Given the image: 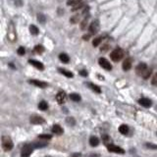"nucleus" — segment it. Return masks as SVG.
<instances>
[{
	"instance_id": "nucleus-1",
	"label": "nucleus",
	"mask_w": 157,
	"mask_h": 157,
	"mask_svg": "<svg viewBox=\"0 0 157 157\" xmlns=\"http://www.w3.org/2000/svg\"><path fill=\"white\" fill-rule=\"evenodd\" d=\"M151 72H152L151 69H148L145 63H139L136 67V73L138 76H141L144 80H147L149 78V76L151 75Z\"/></svg>"
},
{
	"instance_id": "nucleus-2",
	"label": "nucleus",
	"mask_w": 157,
	"mask_h": 157,
	"mask_svg": "<svg viewBox=\"0 0 157 157\" xmlns=\"http://www.w3.org/2000/svg\"><path fill=\"white\" fill-rule=\"evenodd\" d=\"M1 145H2V148H3L4 151H10V150H12V148L14 146L11 137H8V136H3L2 137Z\"/></svg>"
},
{
	"instance_id": "nucleus-3",
	"label": "nucleus",
	"mask_w": 157,
	"mask_h": 157,
	"mask_svg": "<svg viewBox=\"0 0 157 157\" xmlns=\"http://www.w3.org/2000/svg\"><path fill=\"white\" fill-rule=\"evenodd\" d=\"M123 56H124V52L121 48H116V49H114L111 54H110V57H111V59L112 61L114 62H118L120 61L122 58H123Z\"/></svg>"
},
{
	"instance_id": "nucleus-4",
	"label": "nucleus",
	"mask_w": 157,
	"mask_h": 157,
	"mask_svg": "<svg viewBox=\"0 0 157 157\" xmlns=\"http://www.w3.org/2000/svg\"><path fill=\"white\" fill-rule=\"evenodd\" d=\"M33 150H34V147L32 146L31 143H27V144H25L22 148V152H21V156L22 157H28L32 153H33Z\"/></svg>"
},
{
	"instance_id": "nucleus-5",
	"label": "nucleus",
	"mask_w": 157,
	"mask_h": 157,
	"mask_svg": "<svg viewBox=\"0 0 157 157\" xmlns=\"http://www.w3.org/2000/svg\"><path fill=\"white\" fill-rule=\"evenodd\" d=\"M98 63H99V66L102 67V68H103L104 70H106V71H111V70H112V65L110 64V62H109L107 59L103 58V57L99 58Z\"/></svg>"
},
{
	"instance_id": "nucleus-6",
	"label": "nucleus",
	"mask_w": 157,
	"mask_h": 157,
	"mask_svg": "<svg viewBox=\"0 0 157 157\" xmlns=\"http://www.w3.org/2000/svg\"><path fill=\"white\" fill-rule=\"evenodd\" d=\"M107 149L109 152H114V153H119V154H124L125 153V150L120 147V146H117L115 144H108L107 145Z\"/></svg>"
},
{
	"instance_id": "nucleus-7",
	"label": "nucleus",
	"mask_w": 157,
	"mask_h": 157,
	"mask_svg": "<svg viewBox=\"0 0 157 157\" xmlns=\"http://www.w3.org/2000/svg\"><path fill=\"white\" fill-rule=\"evenodd\" d=\"M89 31L90 34H95L99 31V22H98V20H94V21L89 25Z\"/></svg>"
},
{
	"instance_id": "nucleus-8",
	"label": "nucleus",
	"mask_w": 157,
	"mask_h": 157,
	"mask_svg": "<svg viewBox=\"0 0 157 157\" xmlns=\"http://www.w3.org/2000/svg\"><path fill=\"white\" fill-rule=\"evenodd\" d=\"M28 82L35 85L37 88H40V89H45L48 87V83L45 82H41V81H37V80H28Z\"/></svg>"
},
{
	"instance_id": "nucleus-9",
	"label": "nucleus",
	"mask_w": 157,
	"mask_h": 157,
	"mask_svg": "<svg viewBox=\"0 0 157 157\" xmlns=\"http://www.w3.org/2000/svg\"><path fill=\"white\" fill-rule=\"evenodd\" d=\"M8 37L11 41H14L16 39V33H15V27H14L13 23H10V26L8 27Z\"/></svg>"
},
{
	"instance_id": "nucleus-10",
	"label": "nucleus",
	"mask_w": 157,
	"mask_h": 157,
	"mask_svg": "<svg viewBox=\"0 0 157 157\" xmlns=\"http://www.w3.org/2000/svg\"><path fill=\"white\" fill-rule=\"evenodd\" d=\"M66 98H67V95H66L65 91H59L58 93L56 94V100H57V102H58L59 104L65 103Z\"/></svg>"
},
{
	"instance_id": "nucleus-11",
	"label": "nucleus",
	"mask_w": 157,
	"mask_h": 157,
	"mask_svg": "<svg viewBox=\"0 0 157 157\" xmlns=\"http://www.w3.org/2000/svg\"><path fill=\"white\" fill-rule=\"evenodd\" d=\"M132 65H133V59L132 58H126L122 64V68L124 71H129V70H131Z\"/></svg>"
},
{
	"instance_id": "nucleus-12",
	"label": "nucleus",
	"mask_w": 157,
	"mask_h": 157,
	"mask_svg": "<svg viewBox=\"0 0 157 157\" xmlns=\"http://www.w3.org/2000/svg\"><path fill=\"white\" fill-rule=\"evenodd\" d=\"M30 121H31L32 124H34V125L43 124V123L45 122V120H44L43 118L40 117V116H37V115H34V116H32L31 119H30Z\"/></svg>"
},
{
	"instance_id": "nucleus-13",
	"label": "nucleus",
	"mask_w": 157,
	"mask_h": 157,
	"mask_svg": "<svg viewBox=\"0 0 157 157\" xmlns=\"http://www.w3.org/2000/svg\"><path fill=\"white\" fill-rule=\"evenodd\" d=\"M138 103H139L141 106L145 107V108H149V107H151V105H152V102H151L150 99L145 98V97L140 98L139 100H138Z\"/></svg>"
},
{
	"instance_id": "nucleus-14",
	"label": "nucleus",
	"mask_w": 157,
	"mask_h": 157,
	"mask_svg": "<svg viewBox=\"0 0 157 157\" xmlns=\"http://www.w3.org/2000/svg\"><path fill=\"white\" fill-rule=\"evenodd\" d=\"M28 63H30L31 65H33L34 67H35L36 69L40 70V71H42V70L44 69V66H43V64H42L41 62H39V61H37V60H34V59H31V60H28Z\"/></svg>"
},
{
	"instance_id": "nucleus-15",
	"label": "nucleus",
	"mask_w": 157,
	"mask_h": 157,
	"mask_svg": "<svg viewBox=\"0 0 157 157\" xmlns=\"http://www.w3.org/2000/svg\"><path fill=\"white\" fill-rule=\"evenodd\" d=\"M51 132L53 134H56V135H62L64 130H63V128L60 126V125H53L52 127V129H51Z\"/></svg>"
},
{
	"instance_id": "nucleus-16",
	"label": "nucleus",
	"mask_w": 157,
	"mask_h": 157,
	"mask_svg": "<svg viewBox=\"0 0 157 157\" xmlns=\"http://www.w3.org/2000/svg\"><path fill=\"white\" fill-rule=\"evenodd\" d=\"M31 144L34 148H42L47 146V141H34Z\"/></svg>"
},
{
	"instance_id": "nucleus-17",
	"label": "nucleus",
	"mask_w": 157,
	"mask_h": 157,
	"mask_svg": "<svg viewBox=\"0 0 157 157\" xmlns=\"http://www.w3.org/2000/svg\"><path fill=\"white\" fill-rule=\"evenodd\" d=\"M58 71H59V73H60V74L64 75V76L67 77V78H73V77H74V74H73L72 72H71V71H68V70H66V69L59 68Z\"/></svg>"
},
{
	"instance_id": "nucleus-18",
	"label": "nucleus",
	"mask_w": 157,
	"mask_h": 157,
	"mask_svg": "<svg viewBox=\"0 0 157 157\" xmlns=\"http://www.w3.org/2000/svg\"><path fill=\"white\" fill-rule=\"evenodd\" d=\"M89 144L91 145V146H97L98 144H99V139H98V137H94V136H92V137H89Z\"/></svg>"
},
{
	"instance_id": "nucleus-19",
	"label": "nucleus",
	"mask_w": 157,
	"mask_h": 157,
	"mask_svg": "<svg viewBox=\"0 0 157 157\" xmlns=\"http://www.w3.org/2000/svg\"><path fill=\"white\" fill-rule=\"evenodd\" d=\"M88 85H89V89H91L93 91H95V92H97V93H100V92H101L100 88H99L98 85L94 84L93 82H88Z\"/></svg>"
},
{
	"instance_id": "nucleus-20",
	"label": "nucleus",
	"mask_w": 157,
	"mask_h": 157,
	"mask_svg": "<svg viewBox=\"0 0 157 157\" xmlns=\"http://www.w3.org/2000/svg\"><path fill=\"white\" fill-rule=\"evenodd\" d=\"M130 129H129V127H128L127 125H121L119 127V132L122 134V135H127L128 133H129Z\"/></svg>"
},
{
	"instance_id": "nucleus-21",
	"label": "nucleus",
	"mask_w": 157,
	"mask_h": 157,
	"mask_svg": "<svg viewBox=\"0 0 157 157\" xmlns=\"http://www.w3.org/2000/svg\"><path fill=\"white\" fill-rule=\"evenodd\" d=\"M59 59H60L63 63H69L70 57H69V55H67L66 53H60V54H59Z\"/></svg>"
},
{
	"instance_id": "nucleus-22",
	"label": "nucleus",
	"mask_w": 157,
	"mask_h": 157,
	"mask_svg": "<svg viewBox=\"0 0 157 157\" xmlns=\"http://www.w3.org/2000/svg\"><path fill=\"white\" fill-rule=\"evenodd\" d=\"M70 98H71V100H73V101H75V102H79V101H81V95L80 94H78V93H71L70 94Z\"/></svg>"
},
{
	"instance_id": "nucleus-23",
	"label": "nucleus",
	"mask_w": 157,
	"mask_h": 157,
	"mask_svg": "<svg viewBox=\"0 0 157 157\" xmlns=\"http://www.w3.org/2000/svg\"><path fill=\"white\" fill-rule=\"evenodd\" d=\"M30 32H31V34H34V35H37V34H39V31H38L37 27H36V26H34V25L30 26Z\"/></svg>"
},
{
	"instance_id": "nucleus-24",
	"label": "nucleus",
	"mask_w": 157,
	"mask_h": 157,
	"mask_svg": "<svg viewBox=\"0 0 157 157\" xmlns=\"http://www.w3.org/2000/svg\"><path fill=\"white\" fill-rule=\"evenodd\" d=\"M102 40H103V37H102V36H98V37L94 38V39H93V41H92V45H93L94 47L98 46L99 44H100V42H101Z\"/></svg>"
},
{
	"instance_id": "nucleus-25",
	"label": "nucleus",
	"mask_w": 157,
	"mask_h": 157,
	"mask_svg": "<svg viewBox=\"0 0 157 157\" xmlns=\"http://www.w3.org/2000/svg\"><path fill=\"white\" fill-rule=\"evenodd\" d=\"M38 108H39L40 110H42V111L47 110V108H48V104H47V102H45V101H41V102H39V104H38Z\"/></svg>"
},
{
	"instance_id": "nucleus-26",
	"label": "nucleus",
	"mask_w": 157,
	"mask_h": 157,
	"mask_svg": "<svg viewBox=\"0 0 157 157\" xmlns=\"http://www.w3.org/2000/svg\"><path fill=\"white\" fill-rule=\"evenodd\" d=\"M52 136L51 135H47V134H43V135H39L38 136V138L39 139H44V140H48V139H51Z\"/></svg>"
},
{
	"instance_id": "nucleus-27",
	"label": "nucleus",
	"mask_w": 157,
	"mask_h": 157,
	"mask_svg": "<svg viewBox=\"0 0 157 157\" xmlns=\"http://www.w3.org/2000/svg\"><path fill=\"white\" fill-rule=\"evenodd\" d=\"M66 123L68 125H70V126H74L76 124V121H75V119L73 117H67L66 118Z\"/></svg>"
},
{
	"instance_id": "nucleus-28",
	"label": "nucleus",
	"mask_w": 157,
	"mask_h": 157,
	"mask_svg": "<svg viewBox=\"0 0 157 157\" xmlns=\"http://www.w3.org/2000/svg\"><path fill=\"white\" fill-rule=\"evenodd\" d=\"M37 20H38V22H39V23H41V24H44V23H45L46 18H45V16L43 15V14H38V15H37Z\"/></svg>"
},
{
	"instance_id": "nucleus-29",
	"label": "nucleus",
	"mask_w": 157,
	"mask_h": 157,
	"mask_svg": "<svg viewBox=\"0 0 157 157\" xmlns=\"http://www.w3.org/2000/svg\"><path fill=\"white\" fill-rule=\"evenodd\" d=\"M34 51H35L36 53H38V54H41L42 52L44 51V47L42 46V45H36V46L34 47Z\"/></svg>"
},
{
	"instance_id": "nucleus-30",
	"label": "nucleus",
	"mask_w": 157,
	"mask_h": 157,
	"mask_svg": "<svg viewBox=\"0 0 157 157\" xmlns=\"http://www.w3.org/2000/svg\"><path fill=\"white\" fill-rule=\"evenodd\" d=\"M89 18V16L85 17V18L82 20V24H81V27H82V30H84V28H85V26H87V24H88Z\"/></svg>"
},
{
	"instance_id": "nucleus-31",
	"label": "nucleus",
	"mask_w": 157,
	"mask_h": 157,
	"mask_svg": "<svg viewBox=\"0 0 157 157\" xmlns=\"http://www.w3.org/2000/svg\"><path fill=\"white\" fill-rule=\"evenodd\" d=\"M80 3H81V1H79V0H75V1H68V2H67V5L75 7V6H77L78 4H80Z\"/></svg>"
},
{
	"instance_id": "nucleus-32",
	"label": "nucleus",
	"mask_w": 157,
	"mask_h": 157,
	"mask_svg": "<svg viewBox=\"0 0 157 157\" xmlns=\"http://www.w3.org/2000/svg\"><path fill=\"white\" fill-rule=\"evenodd\" d=\"M17 53H18L20 56H23V55H25V53H26V49H25L23 46H20V47L18 48V50H17Z\"/></svg>"
},
{
	"instance_id": "nucleus-33",
	"label": "nucleus",
	"mask_w": 157,
	"mask_h": 157,
	"mask_svg": "<svg viewBox=\"0 0 157 157\" xmlns=\"http://www.w3.org/2000/svg\"><path fill=\"white\" fill-rule=\"evenodd\" d=\"M145 146L150 148V149H153V150H157V144H154V143H145Z\"/></svg>"
},
{
	"instance_id": "nucleus-34",
	"label": "nucleus",
	"mask_w": 157,
	"mask_h": 157,
	"mask_svg": "<svg viewBox=\"0 0 157 157\" xmlns=\"http://www.w3.org/2000/svg\"><path fill=\"white\" fill-rule=\"evenodd\" d=\"M151 83H152V85H157V73L153 76V78L151 80Z\"/></svg>"
},
{
	"instance_id": "nucleus-35",
	"label": "nucleus",
	"mask_w": 157,
	"mask_h": 157,
	"mask_svg": "<svg viewBox=\"0 0 157 157\" xmlns=\"http://www.w3.org/2000/svg\"><path fill=\"white\" fill-rule=\"evenodd\" d=\"M82 6H83V3H82V2H81V3H80V4H78L77 6H75V7H73V9H72V10H73V11H76V10H79V9H81V8H82Z\"/></svg>"
},
{
	"instance_id": "nucleus-36",
	"label": "nucleus",
	"mask_w": 157,
	"mask_h": 157,
	"mask_svg": "<svg viewBox=\"0 0 157 157\" xmlns=\"http://www.w3.org/2000/svg\"><path fill=\"white\" fill-rule=\"evenodd\" d=\"M80 75L82 76V77H87V76L89 75V73H88L85 70H82V71H80Z\"/></svg>"
},
{
	"instance_id": "nucleus-37",
	"label": "nucleus",
	"mask_w": 157,
	"mask_h": 157,
	"mask_svg": "<svg viewBox=\"0 0 157 157\" xmlns=\"http://www.w3.org/2000/svg\"><path fill=\"white\" fill-rule=\"evenodd\" d=\"M90 37V34H85V35H83L82 36V38L84 39V40H89V38Z\"/></svg>"
},
{
	"instance_id": "nucleus-38",
	"label": "nucleus",
	"mask_w": 157,
	"mask_h": 157,
	"mask_svg": "<svg viewBox=\"0 0 157 157\" xmlns=\"http://www.w3.org/2000/svg\"><path fill=\"white\" fill-rule=\"evenodd\" d=\"M72 157H74V156H72Z\"/></svg>"
}]
</instances>
